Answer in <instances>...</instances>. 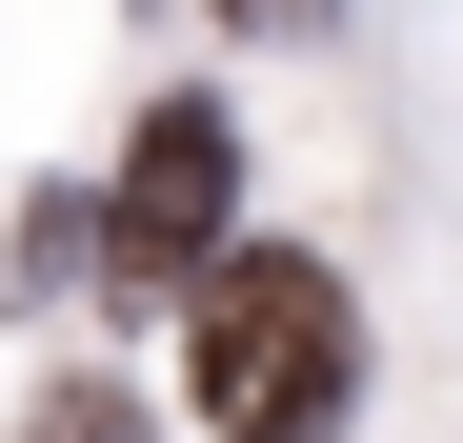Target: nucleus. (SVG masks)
I'll list each match as a JSON object with an SVG mask.
<instances>
[{
	"mask_svg": "<svg viewBox=\"0 0 463 443\" xmlns=\"http://www.w3.org/2000/svg\"><path fill=\"white\" fill-rule=\"evenodd\" d=\"M222 21H323V0H222Z\"/></svg>",
	"mask_w": 463,
	"mask_h": 443,
	"instance_id": "nucleus-4",
	"label": "nucleus"
},
{
	"mask_svg": "<svg viewBox=\"0 0 463 443\" xmlns=\"http://www.w3.org/2000/svg\"><path fill=\"white\" fill-rule=\"evenodd\" d=\"M182 383L222 443H343V383H363V303H343V262H202V303H182Z\"/></svg>",
	"mask_w": 463,
	"mask_h": 443,
	"instance_id": "nucleus-1",
	"label": "nucleus"
},
{
	"mask_svg": "<svg viewBox=\"0 0 463 443\" xmlns=\"http://www.w3.org/2000/svg\"><path fill=\"white\" fill-rule=\"evenodd\" d=\"M222 202H242V121H222V101H162L121 141V202H101V303H182L202 242H222Z\"/></svg>",
	"mask_w": 463,
	"mask_h": 443,
	"instance_id": "nucleus-2",
	"label": "nucleus"
},
{
	"mask_svg": "<svg viewBox=\"0 0 463 443\" xmlns=\"http://www.w3.org/2000/svg\"><path fill=\"white\" fill-rule=\"evenodd\" d=\"M21 443H141V403H121V383H61V403H41Z\"/></svg>",
	"mask_w": 463,
	"mask_h": 443,
	"instance_id": "nucleus-3",
	"label": "nucleus"
}]
</instances>
